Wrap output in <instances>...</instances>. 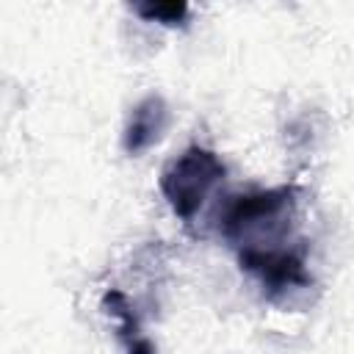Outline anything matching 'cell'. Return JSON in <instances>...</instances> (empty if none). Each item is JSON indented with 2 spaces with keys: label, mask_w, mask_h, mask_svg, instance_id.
Instances as JSON below:
<instances>
[{
  "label": "cell",
  "mask_w": 354,
  "mask_h": 354,
  "mask_svg": "<svg viewBox=\"0 0 354 354\" xmlns=\"http://www.w3.org/2000/svg\"><path fill=\"white\" fill-rule=\"evenodd\" d=\"M293 216H296L293 185L252 191V194L235 196L227 205L221 216V232L238 249V254L271 252V249L290 246Z\"/></svg>",
  "instance_id": "1"
},
{
  "label": "cell",
  "mask_w": 354,
  "mask_h": 354,
  "mask_svg": "<svg viewBox=\"0 0 354 354\" xmlns=\"http://www.w3.org/2000/svg\"><path fill=\"white\" fill-rule=\"evenodd\" d=\"M224 174L227 169L216 152L205 147H188L174 160H169V166L163 169L160 191L166 202L171 205V210L183 221H191L202 210L213 188L224 180Z\"/></svg>",
  "instance_id": "2"
},
{
  "label": "cell",
  "mask_w": 354,
  "mask_h": 354,
  "mask_svg": "<svg viewBox=\"0 0 354 354\" xmlns=\"http://www.w3.org/2000/svg\"><path fill=\"white\" fill-rule=\"evenodd\" d=\"M238 260L271 293H285L293 288H304L310 282V277L304 271V252L296 243L282 246V249H271V252L238 254Z\"/></svg>",
  "instance_id": "3"
},
{
  "label": "cell",
  "mask_w": 354,
  "mask_h": 354,
  "mask_svg": "<svg viewBox=\"0 0 354 354\" xmlns=\"http://www.w3.org/2000/svg\"><path fill=\"white\" fill-rule=\"evenodd\" d=\"M166 124H169V108H166V102H163L158 94L144 97V100L133 108V113H130V119H127L124 138H122L124 149H127L130 155H138V152L149 149V147L163 136Z\"/></svg>",
  "instance_id": "4"
},
{
  "label": "cell",
  "mask_w": 354,
  "mask_h": 354,
  "mask_svg": "<svg viewBox=\"0 0 354 354\" xmlns=\"http://www.w3.org/2000/svg\"><path fill=\"white\" fill-rule=\"evenodd\" d=\"M102 307L108 315H113L119 321V337H122L127 354H155V346L141 335V326L133 315V307L122 290H108L102 299Z\"/></svg>",
  "instance_id": "5"
},
{
  "label": "cell",
  "mask_w": 354,
  "mask_h": 354,
  "mask_svg": "<svg viewBox=\"0 0 354 354\" xmlns=\"http://www.w3.org/2000/svg\"><path fill=\"white\" fill-rule=\"evenodd\" d=\"M136 11L149 19V22H163V25H180L188 17V6L183 0H169V3H138Z\"/></svg>",
  "instance_id": "6"
}]
</instances>
